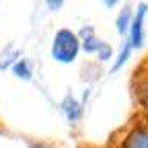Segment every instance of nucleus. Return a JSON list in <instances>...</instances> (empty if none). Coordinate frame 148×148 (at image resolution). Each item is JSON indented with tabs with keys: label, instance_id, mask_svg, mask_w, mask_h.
Masks as SVG:
<instances>
[{
	"label": "nucleus",
	"instance_id": "1",
	"mask_svg": "<svg viewBox=\"0 0 148 148\" xmlns=\"http://www.w3.org/2000/svg\"><path fill=\"white\" fill-rule=\"evenodd\" d=\"M78 53V37L74 35L70 29H60L56 33V39L51 45V56L58 62H72Z\"/></svg>",
	"mask_w": 148,
	"mask_h": 148
},
{
	"label": "nucleus",
	"instance_id": "2",
	"mask_svg": "<svg viewBox=\"0 0 148 148\" xmlns=\"http://www.w3.org/2000/svg\"><path fill=\"white\" fill-rule=\"evenodd\" d=\"M146 4H140V8H138V12H136V16H134V21H132V29H130V47H140L142 45V37H144V33H142V25H144V14H146Z\"/></svg>",
	"mask_w": 148,
	"mask_h": 148
},
{
	"label": "nucleus",
	"instance_id": "3",
	"mask_svg": "<svg viewBox=\"0 0 148 148\" xmlns=\"http://www.w3.org/2000/svg\"><path fill=\"white\" fill-rule=\"evenodd\" d=\"M121 148H148V127H136L130 132Z\"/></svg>",
	"mask_w": 148,
	"mask_h": 148
},
{
	"label": "nucleus",
	"instance_id": "4",
	"mask_svg": "<svg viewBox=\"0 0 148 148\" xmlns=\"http://www.w3.org/2000/svg\"><path fill=\"white\" fill-rule=\"evenodd\" d=\"M12 72L16 74L18 78H31V70H29V64L25 62V60H21V62H16L14 66H12Z\"/></svg>",
	"mask_w": 148,
	"mask_h": 148
},
{
	"label": "nucleus",
	"instance_id": "5",
	"mask_svg": "<svg viewBox=\"0 0 148 148\" xmlns=\"http://www.w3.org/2000/svg\"><path fill=\"white\" fill-rule=\"evenodd\" d=\"M130 16H132V10H130V8H123V12H121L119 18H117V31H119V33H125V31H127Z\"/></svg>",
	"mask_w": 148,
	"mask_h": 148
},
{
	"label": "nucleus",
	"instance_id": "6",
	"mask_svg": "<svg viewBox=\"0 0 148 148\" xmlns=\"http://www.w3.org/2000/svg\"><path fill=\"white\" fill-rule=\"evenodd\" d=\"M138 97H140V103H142L144 111L148 113V82H146V84H142V88L138 90Z\"/></svg>",
	"mask_w": 148,
	"mask_h": 148
},
{
	"label": "nucleus",
	"instance_id": "7",
	"mask_svg": "<svg viewBox=\"0 0 148 148\" xmlns=\"http://www.w3.org/2000/svg\"><path fill=\"white\" fill-rule=\"evenodd\" d=\"M74 105H76V103H74V99H72V97H68V99H66V103H64L66 113H68V111H70ZM76 115H80V111H74V113H70V119H76Z\"/></svg>",
	"mask_w": 148,
	"mask_h": 148
},
{
	"label": "nucleus",
	"instance_id": "8",
	"mask_svg": "<svg viewBox=\"0 0 148 148\" xmlns=\"http://www.w3.org/2000/svg\"><path fill=\"white\" fill-rule=\"evenodd\" d=\"M97 51L101 53V56H99L101 60H109V58H111V47H109V45H105V43H101V47H99Z\"/></svg>",
	"mask_w": 148,
	"mask_h": 148
}]
</instances>
